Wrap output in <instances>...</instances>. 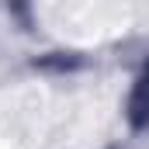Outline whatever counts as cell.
Masks as SVG:
<instances>
[{
    "mask_svg": "<svg viewBox=\"0 0 149 149\" xmlns=\"http://www.w3.org/2000/svg\"><path fill=\"white\" fill-rule=\"evenodd\" d=\"M128 114H132V125H149V66L146 73L139 76L135 90H132V104H128Z\"/></svg>",
    "mask_w": 149,
    "mask_h": 149,
    "instance_id": "cell-1",
    "label": "cell"
}]
</instances>
